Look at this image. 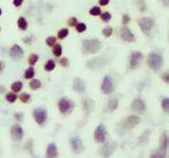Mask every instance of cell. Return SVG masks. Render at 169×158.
<instances>
[{
    "instance_id": "1",
    "label": "cell",
    "mask_w": 169,
    "mask_h": 158,
    "mask_svg": "<svg viewBox=\"0 0 169 158\" xmlns=\"http://www.w3.org/2000/svg\"><path fill=\"white\" fill-rule=\"evenodd\" d=\"M102 49V42L98 39H86L82 41V50L88 54H95Z\"/></svg>"
},
{
    "instance_id": "2",
    "label": "cell",
    "mask_w": 169,
    "mask_h": 158,
    "mask_svg": "<svg viewBox=\"0 0 169 158\" xmlns=\"http://www.w3.org/2000/svg\"><path fill=\"white\" fill-rule=\"evenodd\" d=\"M164 63L163 57L158 53H150L147 57V64L151 70L158 71Z\"/></svg>"
},
{
    "instance_id": "3",
    "label": "cell",
    "mask_w": 169,
    "mask_h": 158,
    "mask_svg": "<svg viewBox=\"0 0 169 158\" xmlns=\"http://www.w3.org/2000/svg\"><path fill=\"white\" fill-rule=\"evenodd\" d=\"M107 62H108V60L105 57H96V58H93V59L89 60V61L87 62V66L90 70L98 71V70L104 68L105 65L107 64Z\"/></svg>"
},
{
    "instance_id": "4",
    "label": "cell",
    "mask_w": 169,
    "mask_h": 158,
    "mask_svg": "<svg viewBox=\"0 0 169 158\" xmlns=\"http://www.w3.org/2000/svg\"><path fill=\"white\" fill-rule=\"evenodd\" d=\"M100 89H102L103 93L106 95L109 94H112L115 90V86H114V82H113L112 78L110 76H106L104 78L102 82V86H100Z\"/></svg>"
},
{
    "instance_id": "5",
    "label": "cell",
    "mask_w": 169,
    "mask_h": 158,
    "mask_svg": "<svg viewBox=\"0 0 169 158\" xmlns=\"http://www.w3.org/2000/svg\"><path fill=\"white\" fill-rule=\"evenodd\" d=\"M33 116H34V119L39 126H42V124L46 122L47 120V111L45 109H41V108H38V109H35L33 111Z\"/></svg>"
},
{
    "instance_id": "6",
    "label": "cell",
    "mask_w": 169,
    "mask_h": 158,
    "mask_svg": "<svg viewBox=\"0 0 169 158\" xmlns=\"http://www.w3.org/2000/svg\"><path fill=\"white\" fill-rule=\"evenodd\" d=\"M58 108L61 113L67 114V113H70L71 110L73 109V103H72V101L70 100L69 98L63 97V98H60L58 101Z\"/></svg>"
},
{
    "instance_id": "7",
    "label": "cell",
    "mask_w": 169,
    "mask_h": 158,
    "mask_svg": "<svg viewBox=\"0 0 169 158\" xmlns=\"http://www.w3.org/2000/svg\"><path fill=\"white\" fill-rule=\"evenodd\" d=\"M115 150H116V143L108 142V143H105L104 145H102V147L98 150V152H100V155L104 156V157H108Z\"/></svg>"
},
{
    "instance_id": "8",
    "label": "cell",
    "mask_w": 169,
    "mask_h": 158,
    "mask_svg": "<svg viewBox=\"0 0 169 158\" xmlns=\"http://www.w3.org/2000/svg\"><path fill=\"white\" fill-rule=\"evenodd\" d=\"M144 56L141 52H133L130 55V61H129V65H130V68L134 70L137 66L140 65L141 61L143 60Z\"/></svg>"
},
{
    "instance_id": "9",
    "label": "cell",
    "mask_w": 169,
    "mask_h": 158,
    "mask_svg": "<svg viewBox=\"0 0 169 158\" xmlns=\"http://www.w3.org/2000/svg\"><path fill=\"white\" fill-rule=\"evenodd\" d=\"M139 26L144 33H148L153 26V20L148 17H142L139 19Z\"/></svg>"
},
{
    "instance_id": "10",
    "label": "cell",
    "mask_w": 169,
    "mask_h": 158,
    "mask_svg": "<svg viewBox=\"0 0 169 158\" xmlns=\"http://www.w3.org/2000/svg\"><path fill=\"white\" fill-rule=\"evenodd\" d=\"M140 118L137 117V116L135 115H131L129 116V117H127L125 119V121H124L123 126H124V129L125 130H131V129H133L134 126H137V124L140 123Z\"/></svg>"
},
{
    "instance_id": "11",
    "label": "cell",
    "mask_w": 169,
    "mask_h": 158,
    "mask_svg": "<svg viewBox=\"0 0 169 158\" xmlns=\"http://www.w3.org/2000/svg\"><path fill=\"white\" fill-rule=\"evenodd\" d=\"M106 129H105L104 124H100V126L96 128L95 132H94V138L97 142L103 143L105 140H106Z\"/></svg>"
},
{
    "instance_id": "12",
    "label": "cell",
    "mask_w": 169,
    "mask_h": 158,
    "mask_svg": "<svg viewBox=\"0 0 169 158\" xmlns=\"http://www.w3.org/2000/svg\"><path fill=\"white\" fill-rule=\"evenodd\" d=\"M119 35H121V38L123 39L124 41H126V42H132V41L135 40L134 35L132 34V32H131L127 26H124V28L121 29V32H119Z\"/></svg>"
},
{
    "instance_id": "13",
    "label": "cell",
    "mask_w": 169,
    "mask_h": 158,
    "mask_svg": "<svg viewBox=\"0 0 169 158\" xmlns=\"http://www.w3.org/2000/svg\"><path fill=\"white\" fill-rule=\"evenodd\" d=\"M131 109L133 110L134 112H137V113L139 114H142L145 112L146 110V105L145 102H144L142 99H134V100L132 101V105H131Z\"/></svg>"
},
{
    "instance_id": "14",
    "label": "cell",
    "mask_w": 169,
    "mask_h": 158,
    "mask_svg": "<svg viewBox=\"0 0 169 158\" xmlns=\"http://www.w3.org/2000/svg\"><path fill=\"white\" fill-rule=\"evenodd\" d=\"M70 143H71L72 150H73L75 153L79 154V153H81L82 150H84L82 141H81V139L78 138V137H73V138H71V140H70Z\"/></svg>"
},
{
    "instance_id": "15",
    "label": "cell",
    "mask_w": 169,
    "mask_h": 158,
    "mask_svg": "<svg viewBox=\"0 0 169 158\" xmlns=\"http://www.w3.org/2000/svg\"><path fill=\"white\" fill-rule=\"evenodd\" d=\"M10 56L13 58L14 60H19L20 58L23 56V50L21 49V47L18 44H14L11 47V51H10Z\"/></svg>"
},
{
    "instance_id": "16",
    "label": "cell",
    "mask_w": 169,
    "mask_h": 158,
    "mask_svg": "<svg viewBox=\"0 0 169 158\" xmlns=\"http://www.w3.org/2000/svg\"><path fill=\"white\" fill-rule=\"evenodd\" d=\"M11 136L14 140L19 141L22 139V136H23V131H22L21 126H13L11 130Z\"/></svg>"
},
{
    "instance_id": "17",
    "label": "cell",
    "mask_w": 169,
    "mask_h": 158,
    "mask_svg": "<svg viewBox=\"0 0 169 158\" xmlns=\"http://www.w3.org/2000/svg\"><path fill=\"white\" fill-rule=\"evenodd\" d=\"M73 89L78 93H84L86 91V82L80 78H75L73 80Z\"/></svg>"
},
{
    "instance_id": "18",
    "label": "cell",
    "mask_w": 169,
    "mask_h": 158,
    "mask_svg": "<svg viewBox=\"0 0 169 158\" xmlns=\"http://www.w3.org/2000/svg\"><path fill=\"white\" fill-rule=\"evenodd\" d=\"M167 147H168V136H167V133L165 132L160 139V147H158V150H160L161 152H163V153L166 154Z\"/></svg>"
},
{
    "instance_id": "19",
    "label": "cell",
    "mask_w": 169,
    "mask_h": 158,
    "mask_svg": "<svg viewBox=\"0 0 169 158\" xmlns=\"http://www.w3.org/2000/svg\"><path fill=\"white\" fill-rule=\"evenodd\" d=\"M58 155V151L55 143H50L47 149V158H56Z\"/></svg>"
},
{
    "instance_id": "20",
    "label": "cell",
    "mask_w": 169,
    "mask_h": 158,
    "mask_svg": "<svg viewBox=\"0 0 169 158\" xmlns=\"http://www.w3.org/2000/svg\"><path fill=\"white\" fill-rule=\"evenodd\" d=\"M82 105H84V110H86L87 112H90L94 107V102L93 100L89 98H86L82 100Z\"/></svg>"
},
{
    "instance_id": "21",
    "label": "cell",
    "mask_w": 169,
    "mask_h": 158,
    "mask_svg": "<svg viewBox=\"0 0 169 158\" xmlns=\"http://www.w3.org/2000/svg\"><path fill=\"white\" fill-rule=\"evenodd\" d=\"M117 107H118V99L115 98V97L111 98L110 100H109V102H108L109 110H110V111H115Z\"/></svg>"
},
{
    "instance_id": "22",
    "label": "cell",
    "mask_w": 169,
    "mask_h": 158,
    "mask_svg": "<svg viewBox=\"0 0 169 158\" xmlns=\"http://www.w3.org/2000/svg\"><path fill=\"white\" fill-rule=\"evenodd\" d=\"M41 87V82L39 81L38 79H32L30 82V88L31 90H38L39 88Z\"/></svg>"
},
{
    "instance_id": "23",
    "label": "cell",
    "mask_w": 169,
    "mask_h": 158,
    "mask_svg": "<svg viewBox=\"0 0 169 158\" xmlns=\"http://www.w3.org/2000/svg\"><path fill=\"white\" fill-rule=\"evenodd\" d=\"M18 26H19L20 30H23V31H26L28 29V21L26 20V18L20 17L18 19Z\"/></svg>"
},
{
    "instance_id": "24",
    "label": "cell",
    "mask_w": 169,
    "mask_h": 158,
    "mask_svg": "<svg viewBox=\"0 0 169 158\" xmlns=\"http://www.w3.org/2000/svg\"><path fill=\"white\" fill-rule=\"evenodd\" d=\"M11 89H12V91H13V92H15V93L20 92V91H21V89H22V82L21 81H15V82H13V84H12Z\"/></svg>"
},
{
    "instance_id": "25",
    "label": "cell",
    "mask_w": 169,
    "mask_h": 158,
    "mask_svg": "<svg viewBox=\"0 0 169 158\" xmlns=\"http://www.w3.org/2000/svg\"><path fill=\"white\" fill-rule=\"evenodd\" d=\"M53 54H54L56 57L61 56V54H63V47H61L59 43H57V44L54 45V47H53Z\"/></svg>"
},
{
    "instance_id": "26",
    "label": "cell",
    "mask_w": 169,
    "mask_h": 158,
    "mask_svg": "<svg viewBox=\"0 0 169 158\" xmlns=\"http://www.w3.org/2000/svg\"><path fill=\"white\" fill-rule=\"evenodd\" d=\"M55 68V62L53 61V60H48L47 61V63L45 64V70L48 71V72H50V71H53Z\"/></svg>"
},
{
    "instance_id": "27",
    "label": "cell",
    "mask_w": 169,
    "mask_h": 158,
    "mask_svg": "<svg viewBox=\"0 0 169 158\" xmlns=\"http://www.w3.org/2000/svg\"><path fill=\"white\" fill-rule=\"evenodd\" d=\"M34 75H35V71H34V68H29L28 70L24 72V78L26 79H31V78H33L34 77Z\"/></svg>"
},
{
    "instance_id": "28",
    "label": "cell",
    "mask_w": 169,
    "mask_h": 158,
    "mask_svg": "<svg viewBox=\"0 0 169 158\" xmlns=\"http://www.w3.org/2000/svg\"><path fill=\"white\" fill-rule=\"evenodd\" d=\"M39 57L37 54H31L30 56H29V63H30V65H34L35 63H36L37 61H38Z\"/></svg>"
},
{
    "instance_id": "29",
    "label": "cell",
    "mask_w": 169,
    "mask_h": 158,
    "mask_svg": "<svg viewBox=\"0 0 169 158\" xmlns=\"http://www.w3.org/2000/svg\"><path fill=\"white\" fill-rule=\"evenodd\" d=\"M150 158H166V154L161 152L160 150L153 152V153L150 155Z\"/></svg>"
},
{
    "instance_id": "30",
    "label": "cell",
    "mask_w": 169,
    "mask_h": 158,
    "mask_svg": "<svg viewBox=\"0 0 169 158\" xmlns=\"http://www.w3.org/2000/svg\"><path fill=\"white\" fill-rule=\"evenodd\" d=\"M149 134H150V131L149 130H147L146 131L145 133H144L143 135L141 136V138H140V142L141 143H147V141H148V138H149Z\"/></svg>"
},
{
    "instance_id": "31",
    "label": "cell",
    "mask_w": 169,
    "mask_h": 158,
    "mask_svg": "<svg viewBox=\"0 0 169 158\" xmlns=\"http://www.w3.org/2000/svg\"><path fill=\"white\" fill-rule=\"evenodd\" d=\"M89 13H90V15H92V16H98V15H100L102 11H100V9L98 7H93L90 9Z\"/></svg>"
},
{
    "instance_id": "32",
    "label": "cell",
    "mask_w": 169,
    "mask_h": 158,
    "mask_svg": "<svg viewBox=\"0 0 169 158\" xmlns=\"http://www.w3.org/2000/svg\"><path fill=\"white\" fill-rule=\"evenodd\" d=\"M75 26H76V31H77L78 33H82L87 30V26H86L84 22H79V23H77Z\"/></svg>"
},
{
    "instance_id": "33",
    "label": "cell",
    "mask_w": 169,
    "mask_h": 158,
    "mask_svg": "<svg viewBox=\"0 0 169 158\" xmlns=\"http://www.w3.org/2000/svg\"><path fill=\"white\" fill-rule=\"evenodd\" d=\"M69 35V30L68 29H61L58 32V38L59 39H63Z\"/></svg>"
},
{
    "instance_id": "34",
    "label": "cell",
    "mask_w": 169,
    "mask_h": 158,
    "mask_svg": "<svg viewBox=\"0 0 169 158\" xmlns=\"http://www.w3.org/2000/svg\"><path fill=\"white\" fill-rule=\"evenodd\" d=\"M46 42H47V44H48L49 47H54V45L56 44V38H55L54 36H50V37H48V38H47Z\"/></svg>"
},
{
    "instance_id": "35",
    "label": "cell",
    "mask_w": 169,
    "mask_h": 158,
    "mask_svg": "<svg viewBox=\"0 0 169 158\" xmlns=\"http://www.w3.org/2000/svg\"><path fill=\"white\" fill-rule=\"evenodd\" d=\"M100 18H102L103 21L108 22V21H110V19H111V14L108 13V12H105V13H100Z\"/></svg>"
},
{
    "instance_id": "36",
    "label": "cell",
    "mask_w": 169,
    "mask_h": 158,
    "mask_svg": "<svg viewBox=\"0 0 169 158\" xmlns=\"http://www.w3.org/2000/svg\"><path fill=\"white\" fill-rule=\"evenodd\" d=\"M5 99H7V101H9L10 103H13V102H15V100H16V95L14 94V93H9V94L5 95Z\"/></svg>"
},
{
    "instance_id": "37",
    "label": "cell",
    "mask_w": 169,
    "mask_h": 158,
    "mask_svg": "<svg viewBox=\"0 0 169 158\" xmlns=\"http://www.w3.org/2000/svg\"><path fill=\"white\" fill-rule=\"evenodd\" d=\"M162 108L165 112L169 111V98H164L162 101Z\"/></svg>"
},
{
    "instance_id": "38",
    "label": "cell",
    "mask_w": 169,
    "mask_h": 158,
    "mask_svg": "<svg viewBox=\"0 0 169 158\" xmlns=\"http://www.w3.org/2000/svg\"><path fill=\"white\" fill-rule=\"evenodd\" d=\"M112 33H113V30L110 26H107V28H105L104 30H103V34H104L105 37H110L111 35H112Z\"/></svg>"
},
{
    "instance_id": "39",
    "label": "cell",
    "mask_w": 169,
    "mask_h": 158,
    "mask_svg": "<svg viewBox=\"0 0 169 158\" xmlns=\"http://www.w3.org/2000/svg\"><path fill=\"white\" fill-rule=\"evenodd\" d=\"M30 98H31V96L28 94V93H22V94L20 95V100H21V102H23V103L29 102Z\"/></svg>"
},
{
    "instance_id": "40",
    "label": "cell",
    "mask_w": 169,
    "mask_h": 158,
    "mask_svg": "<svg viewBox=\"0 0 169 158\" xmlns=\"http://www.w3.org/2000/svg\"><path fill=\"white\" fill-rule=\"evenodd\" d=\"M77 18L76 17H71L69 20H68V24H69L70 26H75L76 24H77Z\"/></svg>"
},
{
    "instance_id": "41",
    "label": "cell",
    "mask_w": 169,
    "mask_h": 158,
    "mask_svg": "<svg viewBox=\"0 0 169 158\" xmlns=\"http://www.w3.org/2000/svg\"><path fill=\"white\" fill-rule=\"evenodd\" d=\"M59 63H60L63 66H68V64H69V61H68L67 58H61V59L59 60Z\"/></svg>"
},
{
    "instance_id": "42",
    "label": "cell",
    "mask_w": 169,
    "mask_h": 158,
    "mask_svg": "<svg viewBox=\"0 0 169 158\" xmlns=\"http://www.w3.org/2000/svg\"><path fill=\"white\" fill-rule=\"evenodd\" d=\"M129 21H130V17H129V15L125 14V15L123 16V24H127Z\"/></svg>"
},
{
    "instance_id": "43",
    "label": "cell",
    "mask_w": 169,
    "mask_h": 158,
    "mask_svg": "<svg viewBox=\"0 0 169 158\" xmlns=\"http://www.w3.org/2000/svg\"><path fill=\"white\" fill-rule=\"evenodd\" d=\"M168 76H169V73L168 72H165L164 74L162 75V78L164 79V81L166 82V84H168V82H169V77Z\"/></svg>"
},
{
    "instance_id": "44",
    "label": "cell",
    "mask_w": 169,
    "mask_h": 158,
    "mask_svg": "<svg viewBox=\"0 0 169 158\" xmlns=\"http://www.w3.org/2000/svg\"><path fill=\"white\" fill-rule=\"evenodd\" d=\"M13 3H14V5H15V7H20V5L23 3V0H14Z\"/></svg>"
},
{
    "instance_id": "45",
    "label": "cell",
    "mask_w": 169,
    "mask_h": 158,
    "mask_svg": "<svg viewBox=\"0 0 169 158\" xmlns=\"http://www.w3.org/2000/svg\"><path fill=\"white\" fill-rule=\"evenodd\" d=\"M109 1H110V0H100V5L104 7V5H108Z\"/></svg>"
},
{
    "instance_id": "46",
    "label": "cell",
    "mask_w": 169,
    "mask_h": 158,
    "mask_svg": "<svg viewBox=\"0 0 169 158\" xmlns=\"http://www.w3.org/2000/svg\"><path fill=\"white\" fill-rule=\"evenodd\" d=\"M15 118L18 120H21L22 119V114L21 113H16L15 114Z\"/></svg>"
},
{
    "instance_id": "47",
    "label": "cell",
    "mask_w": 169,
    "mask_h": 158,
    "mask_svg": "<svg viewBox=\"0 0 169 158\" xmlns=\"http://www.w3.org/2000/svg\"><path fill=\"white\" fill-rule=\"evenodd\" d=\"M23 41H24V42L28 43V44H31V41H32V37H29V38H24Z\"/></svg>"
},
{
    "instance_id": "48",
    "label": "cell",
    "mask_w": 169,
    "mask_h": 158,
    "mask_svg": "<svg viewBox=\"0 0 169 158\" xmlns=\"http://www.w3.org/2000/svg\"><path fill=\"white\" fill-rule=\"evenodd\" d=\"M3 68H5V64H3L2 61H0V72L3 70Z\"/></svg>"
},
{
    "instance_id": "49",
    "label": "cell",
    "mask_w": 169,
    "mask_h": 158,
    "mask_svg": "<svg viewBox=\"0 0 169 158\" xmlns=\"http://www.w3.org/2000/svg\"><path fill=\"white\" fill-rule=\"evenodd\" d=\"M1 14H2V10H1V8H0V16H1Z\"/></svg>"
},
{
    "instance_id": "50",
    "label": "cell",
    "mask_w": 169,
    "mask_h": 158,
    "mask_svg": "<svg viewBox=\"0 0 169 158\" xmlns=\"http://www.w3.org/2000/svg\"><path fill=\"white\" fill-rule=\"evenodd\" d=\"M33 158H39V157H33Z\"/></svg>"
}]
</instances>
